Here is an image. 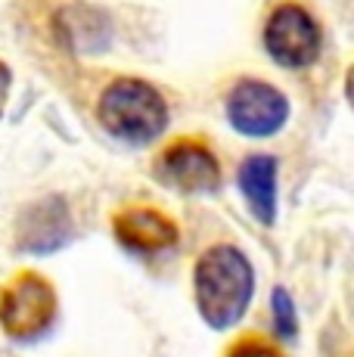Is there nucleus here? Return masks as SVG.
Here are the masks:
<instances>
[{"label":"nucleus","instance_id":"12","mask_svg":"<svg viewBox=\"0 0 354 357\" xmlns=\"http://www.w3.org/2000/svg\"><path fill=\"white\" fill-rule=\"evenodd\" d=\"M227 357H283V351L277 345H270V342L252 335V339H240V342H236V345L227 351Z\"/></svg>","mask_w":354,"mask_h":357},{"label":"nucleus","instance_id":"7","mask_svg":"<svg viewBox=\"0 0 354 357\" xmlns=\"http://www.w3.org/2000/svg\"><path fill=\"white\" fill-rule=\"evenodd\" d=\"M16 233H19V249H25V252L47 255V252L63 249L72 236L69 208H66V202L56 196L40 199L29 211H22Z\"/></svg>","mask_w":354,"mask_h":357},{"label":"nucleus","instance_id":"9","mask_svg":"<svg viewBox=\"0 0 354 357\" xmlns=\"http://www.w3.org/2000/svg\"><path fill=\"white\" fill-rule=\"evenodd\" d=\"M236 183H240V193L246 199L249 211L255 215V221L270 227L277 221V190H280L277 159L268 153L246 155L240 162V171H236Z\"/></svg>","mask_w":354,"mask_h":357},{"label":"nucleus","instance_id":"11","mask_svg":"<svg viewBox=\"0 0 354 357\" xmlns=\"http://www.w3.org/2000/svg\"><path fill=\"white\" fill-rule=\"evenodd\" d=\"M270 311H274L277 335H280L283 342H292L298 335V317H295V301H292V295L286 292L283 286H277V289L270 292Z\"/></svg>","mask_w":354,"mask_h":357},{"label":"nucleus","instance_id":"13","mask_svg":"<svg viewBox=\"0 0 354 357\" xmlns=\"http://www.w3.org/2000/svg\"><path fill=\"white\" fill-rule=\"evenodd\" d=\"M345 102H348L351 112H354V66L345 72Z\"/></svg>","mask_w":354,"mask_h":357},{"label":"nucleus","instance_id":"3","mask_svg":"<svg viewBox=\"0 0 354 357\" xmlns=\"http://www.w3.org/2000/svg\"><path fill=\"white\" fill-rule=\"evenodd\" d=\"M264 53L280 68H308L317 63L323 34H320L317 19L298 3H280L268 16L261 31Z\"/></svg>","mask_w":354,"mask_h":357},{"label":"nucleus","instance_id":"1","mask_svg":"<svg viewBox=\"0 0 354 357\" xmlns=\"http://www.w3.org/2000/svg\"><path fill=\"white\" fill-rule=\"evenodd\" d=\"M252 295H255V267L246 252L230 243L202 252L193 271V298L208 329L215 333L233 329L246 317Z\"/></svg>","mask_w":354,"mask_h":357},{"label":"nucleus","instance_id":"10","mask_svg":"<svg viewBox=\"0 0 354 357\" xmlns=\"http://www.w3.org/2000/svg\"><path fill=\"white\" fill-rule=\"evenodd\" d=\"M59 29H69L66 44L75 47V50H103V47L97 44V38L87 34V29H109V22L103 13H97L93 6L78 3V6H66V10L59 13Z\"/></svg>","mask_w":354,"mask_h":357},{"label":"nucleus","instance_id":"6","mask_svg":"<svg viewBox=\"0 0 354 357\" xmlns=\"http://www.w3.org/2000/svg\"><path fill=\"white\" fill-rule=\"evenodd\" d=\"M155 177L183 196H208L221 187V168L199 140H177L155 159Z\"/></svg>","mask_w":354,"mask_h":357},{"label":"nucleus","instance_id":"4","mask_svg":"<svg viewBox=\"0 0 354 357\" xmlns=\"http://www.w3.org/2000/svg\"><path fill=\"white\" fill-rule=\"evenodd\" d=\"M6 339L35 342L56 320V292L38 273H19L6 283L0 307Z\"/></svg>","mask_w":354,"mask_h":357},{"label":"nucleus","instance_id":"8","mask_svg":"<svg viewBox=\"0 0 354 357\" xmlns=\"http://www.w3.org/2000/svg\"><path fill=\"white\" fill-rule=\"evenodd\" d=\"M115 239H118L125 249L140 252V255H155V252H165L177 245L180 230L168 215L155 208H128L121 215H115Z\"/></svg>","mask_w":354,"mask_h":357},{"label":"nucleus","instance_id":"2","mask_svg":"<svg viewBox=\"0 0 354 357\" xmlns=\"http://www.w3.org/2000/svg\"><path fill=\"white\" fill-rule=\"evenodd\" d=\"M97 121L128 146H146L168 128V102L149 81L115 78L97 100Z\"/></svg>","mask_w":354,"mask_h":357},{"label":"nucleus","instance_id":"5","mask_svg":"<svg viewBox=\"0 0 354 357\" xmlns=\"http://www.w3.org/2000/svg\"><path fill=\"white\" fill-rule=\"evenodd\" d=\"M227 121L236 134L264 140L280 134L289 121V100L280 87L261 78H243L227 93Z\"/></svg>","mask_w":354,"mask_h":357}]
</instances>
